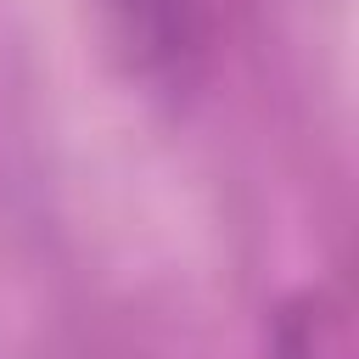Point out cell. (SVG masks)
Wrapping results in <instances>:
<instances>
[{
	"mask_svg": "<svg viewBox=\"0 0 359 359\" xmlns=\"http://www.w3.org/2000/svg\"><path fill=\"white\" fill-rule=\"evenodd\" d=\"M269 359H353L348 297L331 286L292 292L269 320Z\"/></svg>",
	"mask_w": 359,
	"mask_h": 359,
	"instance_id": "obj_2",
	"label": "cell"
},
{
	"mask_svg": "<svg viewBox=\"0 0 359 359\" xmlns=\"http://www.w3.org/2000/svg\"><path fill=\"white\" fill-rule=\"evenodd\" d=\"M101 17L129 67L168 90H185L208 67L219 34V0H101Z\"/></svg>",
	"mask_w": 359,
	"mask_h": 359,
	"instance_id": "obj_1",
	"label": "cell"
}]
</instances>
